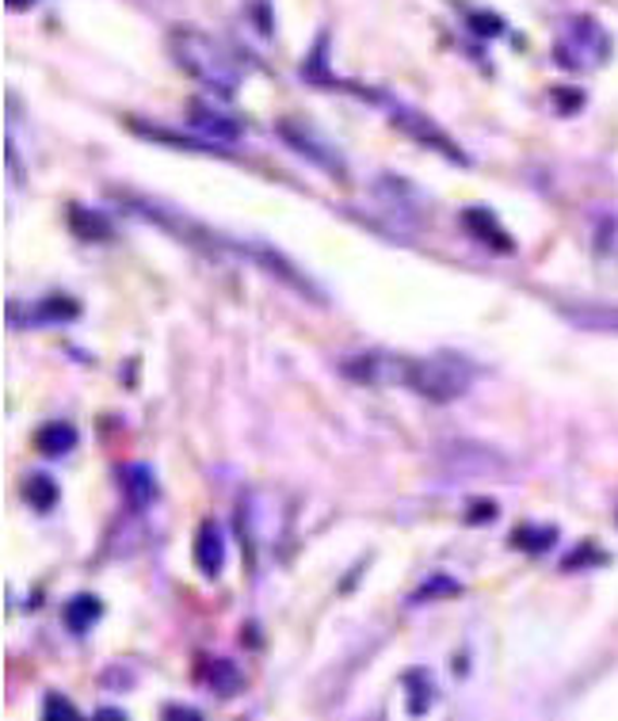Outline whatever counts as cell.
<instances>
[{"instance_id":"obj_7","label":"cell","mask_w":618,"mask_h":721,"mask_svg":"<svg viewBox=\"0 0 618 721\" xmlns=\"http://www.w3.org/2000/svg\"><path fill=\"white\" fill-rule=\"evenodd\" d=\"M462 225H466V229H470L478 240H485V245H493V249L512 252V237L501 229V222H496V217L489 214V210L470 207V210H466V214H462Z\"/></svg>"},{"instance_id":"obj_18","label":"cell","mask_w":618,"mask_h":721,"mask_svg":"<svg viewBox=\"0 0 618 721\" xmlns=\"http://www.w3.org/2000/svg\"><path fill=\"white\" fill-rule=\"evenodd\" d=\"M470 24L478 35H501L504 32V24L496 16H470Z\"/></svg>"},{"instance_id":"obj_9","label":"cell","mask_w":618,"mask_h":721,"mask_svg":"<svg viewBox=\"0 0 618 721\" xmlns=\"http://www.w3.org/2000/svg\"><path fill=\"white\" fill-rule=\"evenodd\" d=\"M100 614H103V607H100V599L96 596H73L70 604H65L62 619H65V626H70L73 634H88V630L100 622Z\"/></svg>"},{"instance_id":"obj_4","label":"cell","mask_w":618,"mask_h":721,"mask_svg":"<svg viewBox=\"0 0 618 721\" xmlns=\"http://www.w3.org/2000/svg\"><path fill=\"white\" fill-rule=\"evenodd\" d=\"M393 126H401V130H408L416 141H424V146L439 149V153H443L446 161H466V153H462V149L454 146V141L446 138V134L439 130V126L431 123L428 115H420V111L405 108V103H393Z\"/></svg>"},{"instance_id":"obj_8","label":"cell","mask_w":618,"mask_h":721,"mask_svg":"<svg viewBox=\"0 0 618 721\" xmlns=\"http://www.w3.org/2000/svg\"><path fill=\"white\" fill-rule=\"evenodd\" d=\"M73 447H77V427L73 424L54 420V424H42L39 432H35V450L47 458H62V455H70Z\"/></svg>"},{"instance_id":"obj_10","label":"cell","mask_w":618,"mask_h":721,"mask_svg":"<svg viewBox=\"0 0 618 721\" xmlns=\"http://www.w3.org/2000/svg\"><path fill=\"white\" fill-rule=\"evenodd\" d=\"M565 318L592 333H618V306H580V310H565Z\"/></svg>"},{"instance_id":"obj_3","label":"cell","mask_w":618,"mask_h":721,"mask_svg":"<svg viewBox=\"0 0 618 721\" xmlns=\"http://www.w3.org/2000/svg\"><path fill=\"white\" fill-rule=\"evenodd\" d=\"M610 54V39L595 20H572L569 32L557 42V62L565 70H600Z\"/></svg>"},{"instance_id":"obj_1","label":"cell","mask_w":618,"mask_h":721,"mask_svg":"<svg viewBox=\"0 0 618 721\" xmlns=\"http://www.w3.org/2000/svg\"><path fill=\"white\" fill-rule=\"evenodd\" d=\"M344 371L360 382H398L428 401H454L474 386V366L458 356H360L344 359Z\"/></svg>"},{"instance_id":"obj_2","label":"cell","mask_w":618,"mask_h":721,"mask_svg":"<svg viewBox=\"0 0 618 721\" xmlns=\"http://www.w3.org/2000/svg\"><path fill=\"white\" fill-rule=\"evenodd\" d=\"M168 42H173V54L180 62V70H188L191 77L203 80L206 88H214L222 96L237 92V85H241V62L222 42H214L203 32H176Z\"/></svg>"},{"instance_id":"obj_6","label":"cell","mask_w":618,"mask_h":721,"mask_svg":"<svg viewBox=\"0 0 618 721\" xmlns=\"http://www.w3.org/2000/svg\"><path fill=\"white\" fill-rule=\"evenodd\" d=\"M191 126H196L199 134H206V138H214V146H218V141L241 138V123H234V119L222 115V111L203 108V103H196V108H191Z\"/></svg>"},{"instance_id":"obj_16","label":"cell","mask_w":618,"mask_h":721,"mask_svg":"<svg viewBox=\"0 0 618 721\" xmlns=\"http://www.w3.org/2000/svg\"><path fill=\"white\" fill-rule=\"evenodd\" d=\"M27 500H31L35 508H50V505H54V481H50V477H31V481H27Z\"/></svg>"},{"instance_id":"obj_11","label":"cell","mask_w":618,"mask_h":721,"mask_svg":"<svg viewBox=\"0 0 618 721\" xmlns=\"http://www.w3.org/2000/svg\"><path fill=\"white\" fill-rule=\"evenodd\" d=\"M123 489H126V497H130L134 508H146L149 500H153V493H157V485H153V473H149L146 465H126L123 470Z\"/></svg>"},{"instance_id":"obj_19","label":"cell","mask_w":618,"mask_h":721,"mask_svg":"<svg viewBox=\"0 0 618 721\" xmlns=\"http://www.w3.org/2000/svg\"><path fill=\"white\" fill-rule=\"evenodd\" d=\"M168 721H206L203 713H196V710H173L168 713Z\"/></svg>"},{"instance_id":"obj_17","label":"cell","mask_w":618,"mask_h":721,"mask_svg":"<svg viewBox=\"0 0 618 721\" xmlns=\"http://www.w3.org/2000/svg\"><path fill=\"white\" fill-rule=\"evenodd\" d=\"M454 592H458V584H454V581H446V576H436V581H431V584H424V588L416 592L413 599H436V596H454Z\"/></svg>"},{"instance_id":"obj_5","label":"cell","mask_w":618,"mask_h":721,"mask_svg":"<svg viewBox=\"0 0 618 721\" xmlns=\"http://www.w3.org/2000/svg\"><path fill=\"white\" fill-rule=\"evenodd\" d=\"M196 565L203 576H218L226 569V535L214 520H206L196 535Z\"/></svg>"},{"instance_id":"obj_12","label":"cell","mask_w":618,"mask_h":721,"mask_svg":"<svg viewBox=\"0 0 618 721\" xmlns=\"http://www.w3.org/2000/svg\"><path fill=\"white\" fill-rule=\"evenodd\" d=\"M282 138H290L298 149H302V153H310L317 164H325V169H332V172H340V169H344V164H340V157L321 153L325 146H317V138H314V134H310V130H298L294 123H282Z\"/></svg>"},{"instance_id":"obj_14","label":"cell","mask_w":618,"mask_h":721,"mask_svg":"<svg viewBox=\"0 0 618 721\" xmlns=\"http://www.w3.org/2000/svg\"><path fill=\"white\" fill-rule=\"evenodd\" d=\"M554 538H557L554 527H519L516 535H512V543L524 546V550H546Z\"/></svg>"},{"instance_id":"obj_13","label":"cell","mask_w":618,"mask_h":721,"mask_svg":"<svg viewBox=\"0 0 618 721\" xmlns=\"http://www.w3.org/2000/svg\"><path fill=\"white\" fill-rule=\"evenodd\" d=\"M42 721H85V713H80L65 695H47V706H42Z\"/></svg>"},{"instance_id":"obj_15","label":"cell","mask_w":618,"mask_h":721,"mask_svg":"<svg viewBox=\"0 0 618 721\" xmlns=\"http://www.w3.org/2000/svg\"><path fill=\"white\" fill-rule=\"evenodd\" d=\"M70 222H73V229H77L80 237H88V240H92V237H111V225L103 222L100 214H92V217H88V222H85L80 207H73V210H70Z\"/></svg>"}]
</instances>
